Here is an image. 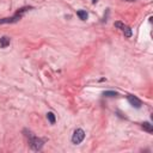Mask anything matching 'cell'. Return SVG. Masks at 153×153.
Instances as JSON below:
<instances>
[{
    "label": "cell",
    "instance_id": "6da1fadb",
    "mask_svg": "<svg viewBox=\"0 0 153 153\" xmlns=\"http://www.w3.org/2000/svg\"><path fill=\"white\" fill-rule=\"evenodd\" d=\"M32 7H22V8H19L18 11H17V13L13 16V17H8V18H1L0 19V24H11V23H17L18 20H20L22 19V17L24 16V13L26 12V11H29V10H31Z\"/></svg>",
    "mask_w": 153,
    "mask_h": 153
},
{
    "label": "cell",
    "instance_id": "7a4b0ae2",
    "mask_svg": "<svg viewBox=\"0 0 153 153\" xmlns=\"http://www.w3.org/2000/svg\"><path fill=\"white\" fill-rule=\"evenodd\" d=\"M43 143L44 141L39 137H36L33 135H30L29 136V146L33 149V151H39L42 147H43Z\"/></svg>",
    "mask_w": 153,
    "mask_h": 153
},
{
    "label": "cell",
    "instance_id": "3957f363",
    "mask_svg": "<svg viewBox=\"0 0 153 153\" xmlns=\"http://www.w3.org/2000/svg\"><path fill=\"white\" fill-rule=\"evenodd\" d=\"M85 139V131L82 129H75L74 133H73V136H72V142L74 145H79L82 140Z\"/></svg>",
    "mask_w": 153,
    "mask_h": 153
},
{
    "label": "cell",
    "instance_id": "277c9868",
    "mask_svg": "<svg viewBox=\"0 0 153 153\" xmlns=\"http://www.w3.org/2000/svg\"><path fill=\"white\" fill-rule=\"evenodd\" d=\"M127 98H128V102L130 103V105H131V106H134V108H136V109L141 108L142 102H141L137 97H135V96H133V94H129Z\"/></svg>",
    "mask_w": 153,
    "mask_h": 153
},
{
    "label": "cell",
    "instance_id": "5b68a950",
    "mask_svg": "<svg viewBox=\"0 0 153 153\" xmlns=\"http://www.w3.org/2000/svg\"><path fill=\"white\" fill-rule=\"evenodd\" d=\"M10 42H11L10 37L2 36V37L0 38V48H6L7 45H10Z\"/></svg>",
    "mask_w": 153,
    "mask_h": 153
},
{
    "label": "cell",
    "instance_id": "8992f818",
    "mask_svg": "<svg viewBox=\"0 0 153 153\" xmlns=\"http://www.w3.org/2000/svg\"><path fill=\"white\" fill-rule=\"evenodd\" d=\"M141 127H142V129L146 130L147 133H153V126H152L149 122H143V123L141 124Z\"/></svg>",
    "mask_w": 153,
    "mask_h": 153
},
{
    "label": "cell",
    "instance_id": "52a82bcc",
    "mask_svg": "<svg viewBox=\"0 0 153 153\" xmlns=\"http://www.w3.org/2000/svg\"><path fill=\"white\" fill-rule=\"evenodd\" d=\"M76 14H78V17H79L81 20H86L87 17H88V14H87V12H86L85 10H79V11L76 12Z\"/></svg>",
    "mask_w": 153,
    "mask_h": 153
},
{
    "label": "cell",
    "instance_id": "ba28073f",
    "mask_svg": "<svg viewBox=\"0 0 153 153\" xmlns=\"http://www.w3.org/2000/svg\"><path fill=\"white\" fill-rule=\"evenodd\" d=\"M122 31H123V33H124V36H126V37H131V29H130L129 26H127V25H126V26L123 27V30H122Z\"/></svg>",
    "mask_w": 153,
    "mask_h": 153
},
{
    "label": "cell",
    "instance_id": "9c48e42d",
    "mask_svg": "<svg viewBox=\"0 0 153 153\" xmlns=\"http://www.w3.org/2000/svg\"><path fill=\"white\" fill-rule=\"evenodd\" d=\"M47 118H48V121H49L51 124L55 123V120H56V118H55V115H54L53 112H48V114H47Z\"/></svg>",
    "mask_w": 153,
    "mask_h": 153
},
{
    "label": "cell",
    "instance_id": "30bf717a",
    "mask_svg": "<svg viewBox=\"0 0 153 153\" xmlns=\"http://www.w3.org/2000/svg\"><path fill=\"white\" fill-rule=\"evenodd\" d=\"M104 97H116L117 96V92L116 91H105L103 93Z\"/></svg>",
    "mask_w": 153,
    "mask_h": 153
},
{
    "label": "cell",
    "instance_id": "8fae6325",
    "mask_svg": "<svg viewBox=\"0 0 153 153\" xmlns=\"http://www.w3.org/2000/svg\"><path fill=\"white\" fill-rule=\"evenodd\" d=\"M115 26L118 27V29H121V30H123V27H124L126 25H124L122 22H116V23H115Z\"/></svg>",
    "mask_w": 153,
    "mask_h": 153
},
{
    "label": "cell",
    "instance_id": "7c38bea8",
    "mask_svg": "<svg viewBox=\"0 0 153 153\" xmlns=\"http://www.w3.org/2000/svg\"><path fill=\"white\" fill-rule=\"evenodd\" d=\"M97 1H98V0H92V2H93V4H96Z\"/></svg>",
    "mask_w": 153,
    "mask_h": 153
},
{
    "label": "cell",
    "instance_id": "4fadbf2b",
    "mask_svg": "<svg viewBox=\"0 0 153 153\" xmlns=\"http://www.w3.org/2000/svg\"><path fill=\"white\" fill-rule=\"evenodd\" d=\"M127 1H135V0H127Z\"/></svg>",
    "mask_w": 153,
    "mask_h": 153
}]
</instances>
